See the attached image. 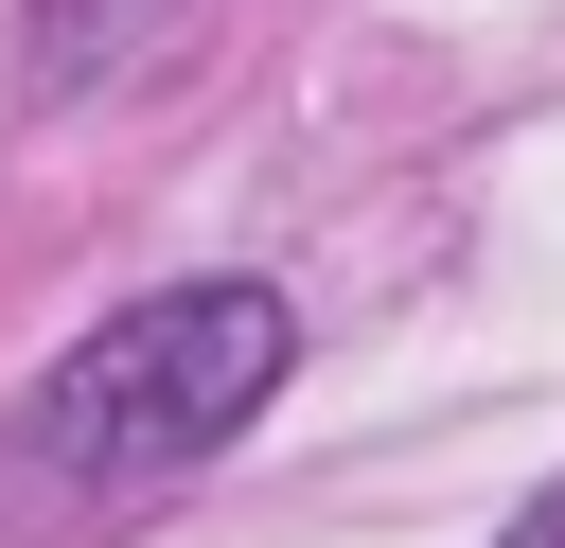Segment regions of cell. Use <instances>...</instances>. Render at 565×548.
Returning <instances> with one entry per match:
<instances>
[{
	"label": "cell",
	"instance_id": "1",
	"mask_svg": "<svg viewBox=\"0 0 565 548\" xmlns=\"http://www.w3.org/2000/svg\"><path fill=\"white\" fill-rule=\"evenodd\" d=\"M282 354H300L282 283H177V301H124L106 336H71L18 407V442L53 477H177L282 389Z\"/></svg>",
	"mask_w": 565,
	"mask_h": 548
},
{
	"label": "cell",
	"instance_id": "2",
	"mask_svg": "<svg viewBox=\"0 0 565 548\" xmlns=\"http://www.w3.org/2000/svg\"><path fill=\"white\" fill-rule=\"evenodd\" d=\"M124 18H141V0H35V35H53V71H88V53L124 35Z\"/></svg>",
	"mask_w": 565,
	"mask_h": 548
},
{
	"label": "cell",
	"instance_id": "3",
	"mask_svg": "<svg viewBox=\"0 0 565 548\" xmlns=\"http://www.w3.org/2000/svg\"><path fill=\"white\" fill-rule=\"evenodd\" d=\"M512 548H565V495H547V513H530V530H512Z\"/></svg>",
	"mask_w": 565,
	"mask_h": 548
}]
</instances>
